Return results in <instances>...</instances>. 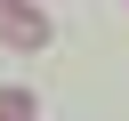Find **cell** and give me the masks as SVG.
I'll use <instances>...</instances> for the list:
<instances>
[{
    "label": "cell",
    "mask_w": 129,
    "mask_h": 121,
    "mask_svg": "<svg viewBox=\"0 0 129 121\" xmlns=\"http://www.w3.org/2000/svg\"><path fill=\"white\" fill-rule=\"evenodd\" d=\"M0 121H32V89H0Z\"/></svg>",
    "instance_id": "obj_2"
},
{
    "label": "cell",
    "mask_w": 129,
    "mask_h": 121,
    "mask_svg": "<svg viewBox=\"0 0 129 121\" xmlns=\"http://www.w3.org/2000/svg\"><path fill=\"white\" fill-rule=\"evenodd\" d=\"M0 40L32 56V48H48V16H40L32 0H8V8H0Z\"/></svg>",
    "instance_id": "obj_1"
}]
</instances>
